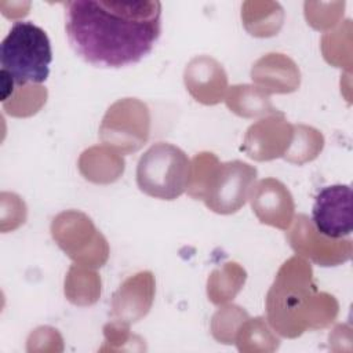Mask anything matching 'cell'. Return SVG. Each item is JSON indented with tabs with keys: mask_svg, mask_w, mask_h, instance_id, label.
Masks as SVG:
<instances>
[{
	"mask_svg": "<svg viewBox=\"0 0 353 353\" xmlns=\"http://www.w3.org/2000/svg\"><path fill=\"white\" fill-rule=\"evenodd\" d=\"M63 7L72 48L98 68L139 62L161 33V3L157 0H74Z\"/></svg>",
	"mask_w": 353,
	"mask_h": 353,
	"instance_id": "cell-1",
	"label": "cell"
},
{
	"mask_svg": "<svg viewBox=\"0 0 353 353\" xmlns=\"http://www.w3.org/2000/svg\"><path fill=\"white\" fill-rule=\"evenodd\" d=\"M310 265L292 256L280 268L266 296L268 319L283 336H299L306 327L324 328L338 314L336 299L317 292Z\"/></svg>",
	"mask_w": 353,
	"mask_h": 353,
	"instance_id": "cell-2",
	"label": "cell"
},
{
	"mask_svg": "<svg viewBox=\"0 0 353 353\" xmlns=\"http://www.w3.org/2000/svg\"><path fill=\"white\" fill-rule=\"evenodd\" d=\"M51 43L44 29L30 21H17L0 44V76L23 87L43 83L50 74Z\"/></svg>",
	"mask_w": 353,
	"mask_h": 353,
	"instance_id": "cell-3",
	"label": "cell"
},
{
	"mask_svg": "<svg viewBox=\"0 0 353 353\" xmlns=\"http://www.w3.org/2000/svg\"><path fill=\"white\" fill-rule=\"evenodd\" d=\"M189 171L190 161L181 148L157 142L138 160L137 185L150 197L175 200L186 190Z\"/></svg>",
	"mask_w": 353,
	"mask_h": 353,
	"instance_id": "cell-4",
	"label": "cell"
},
{
	"mask_svg": "<svg viewBox=\"0 0 353 353\" xmlns=\"http://www.w3.org/2000/svg\"><path fill=\"white\" fill-rule=\"evenodd\" d=\"M51 234L77 265L97 269L108 261V241L84 212L69 210L58 214L51 222Z\"/></svg>",
	"mask_w": 353,
	"mask_h": 353,
	"instance_id": "cell-5",
	"label": "cell"
},
{
	"mask_svg": "<svg viewBox=\"0 0 353 353\" xmlns=\"http://www.w3.org/2000/svg\"><path fill=\"white\" fill-rule=\"evenodd\" d=\"M150 132L148 106L137 98L116 101L105 113L99 125V139L103 145L123 154L139 150Z\"/></svg>",
	"mask_w": 353,
	"mask_h": 353,
	"instance_id": "cell-6",
	"label": "cell"
},
{
	"mask_svg": "<svg viewBox=\"0 0 353 353\" xmlns=\"http://www.w3.org/2000/svg\"><path fill=\"white\" fill-rule=\"evenodd\" d=\"M255 179L256 168L244 161L218 163L211 171L201 200L216 214L237 212L245 204Z\"/></svg>",
	"mask_w": 353,
	"mask_h": 353,
	"instance_id": "cell-7",
	"label": "cell"
},
{
	"mask_svg": "<svg viewBox=\"0 0 353 353\" xmlns=\"http://www.w3.org/2000/svg\"><path fill=\"white\" fill-rule=\"evenodd\" d=\"M287 239L296 255L305 256L320 266H336L350 259L352 240L331 239L316 230L312 219L301 214L296 216Z\"/></svg>",
	"mask_w": 353,
	"mask_h": 353,
	"instance_id": "cell-8",
	"label": "cell"
},
{
	"mask_svg": "<svg viewBox=\"0 0 353 353\" xmlns=\"http://www.w3.org/2000/svg\"><path fill=\"white\" fill-rule=\"evenodd\" d=\"M312 222L317 232L331 239L352 233V188L332 185L321 189L313 204Z\"/></svg>",
	"mask_w": 353,
	"mask_h": 353,
	"instance_id": "cell-9",
	"label": "cell"
},
{
	"mask_svg": "<svg viewBox=\"0 0 353 353\" xmlns=\"http://www.w3.org/2000/svg\"><path fill=\"white\" fill-rule=\"evenodd\" d=\"M292 132L294 125L287 121L281 112H276L247 130L241 149L252 160H273L284 156L291 143Z\"/></svg>",
	"mask_w": 353,
	"mask_h": 353,
	"instance_id": "cell-10",
	"label": "cell"
},
{
	"mask_svg": "<svg viewBox=\"0 0 353 353\" xmlns=\"http://www.w3.org/2000/svg\"><path fill=\"white\" fill-rule=\"evenodd\" d=\"M251 207L259 222L287 230L294 219L295 204L290 190L274 178H265L251 188Z\"/></svg>",
	"mask_w": 353,
	"mask_h": 353,
	"instance_id": "cell-11",
	"label": "cell"
},
{
	"mask_svg": "<svg viewBox=\"0 0 353 353\" xmlns=\"http://www.w3.org/2000/svg\"><path fill=\"white\" fill-rule=\"evenodd\" d=\"M154 298V276L152 272H139L128 277L113 294L110 309L116 321L132 324L148 314Z\"/></svg>",
	"mask_w": 353,
	"mask_h": 353,
	"instance_id": "cell-12",
	"label": "cell"
},
{
	"mask_svg": "<svg viewBox=\"0 0 353 353\" xmlns=\"http://www.w3.org/2000/svg\"><path fill=\"white\" fill-rule=\"evenodd\" d=\"M183 80L190 95L204 105L219 103L228 88L225 69L208 55L194 57L185 68Z\"/></svg>",
	"mask_w": 353,
	"mask_h": 353,
	"instance_id": "cell-13",
	"label": "cell"
},
{
	"mask_svg": "<svg viewBox=\"0 0 353 353\" xmlns=\"http://www.w3.org/2000/svg\"><path fill=\"white\" fill-rule=\"evenodd\" d=\"M251 79L256 87L270 94H288L298 90L301 72L287 55L270 52L261 57L251 69Z\"/></svg>",
	"mask_w": 353,
	"mask_h": 353,
	"instance_id": "cell-14",
	"label": "cell"
},
{
	"mask_svg": "<svg viewBox=\"0 0 353 353\" xmlns=\"http://www.w3.org/2000/svg\"><path fill=\"white\" fill-rule=\"evenodd\" d=\"M79 170L87 181L94 183H110L123 174L124 160L112 148L98 145L81 153Z\"/></svg>",
	"mask_w": 353,
	"mask_h": 353,
	"instance_id": "cell-15",
	"label": "cell"
},
{
	"mask_svg": "<svg viewBox=\"0 0 353 353\" xmlns=\"http://www.w3.org/2000/svg\"><path fill=\"white\" fill-rule=\"evenodd\" d=\"M241 19L250 34L270 37L281 29L284 10L277 1H244Z\"/></svg>",
	"mask_w": 353,
	"mask_h": 353,
	"instance_id": "cell-16",
	"label": "cell"
},
{
	"mask_svg": "<svg viewBox=\"0 0 353 353\" xmlns=\"http://www.w3.org/2000/svg\"><path fill=\"white\" fill-rule=\"evenodd\" d=\"M225 101L230 112L245 119L273 114L279 112L273 106L269 94L252 84L232 85L228 90Z\"/></svg>",
	"mask_w": 353,
	"mask_h": 353,
	"instance_id": "cell-17",
	"label": "cell"
},
{
	"mask_svg": "<svg viewBox=\"0 0 353 353\" xmlns=\"http://www.w3.org/2000/svg\"><path fill=\"white\" fill-rule=\"evenodd\" d=\"M245 279L247 273L239 263L226 262L221 269H215L208 277V299L215 305L226 303L243 288Z\"/></svg>",
	"mask_w": 353,
	"mask_h": 353,
	"instance_id": "cell-18",
	"label": "cell"
},
{
	"mask_svg": "<svg viewBox=\"0 0 353 353\" xmlns=\"http://www.w3.org/2000/svg\"><path fill=\"white\" fill-rule=\"evenodd\" d=\"M66 298L79 306L92 305L101 295V279L91 270L81 265L70 266L65 279Z\"/></svg>",
	"mask_w": 353,
	"mask_h": 353,
	"instance_id": "cell-19",
	"label": "cell"
},
{
	"mask_svg": "<svg viewBox=\"0 0 353 353\" xmlns=\"http://www.w3.org/2000/svg\"><path fill=\"white\" fill-rule=\"evenodd\" d=\"M324 148L323 134L309 125H294L291 143L284 153V159L294 164H303L314 160Z\"/></svg>",
	"mask_w": 353,
	"mask_h": 353,
	"instance_id": "cell-20",
	"label": "cell"
},
{
	"mask_svg": "<svg viewBox=\"0 0 353 353\" xmlns=\"http://www.w3.org/2000/svg\"><path fill=\"white\" fill-rule=\"evenodd\" d=\"M248 319L247 312L236 305H229L219 309L212 317V334L225 343H232L240 325Z\"/></svg>",
	"mask_w": 353,
	"mask_h": 353,
	"instance_id": "cell-21",
	"label": "cell"
},
{
	"mask_svg": "<svg viewBox=\"0 0 353 353\" xmlns=\"http://www.w3.org/2000/svg\"><path fill=\"white\" fill-rule=\"evenodd\" d=\"M345 1L335 3H305V17L314 29L325 30L335 26L343 15Z\"/></svg>",
	"mask_w": 353,
	"mask_h": 353,
	"instance_id": "cell-22",
	"label": "cell"
}]
</instances>
